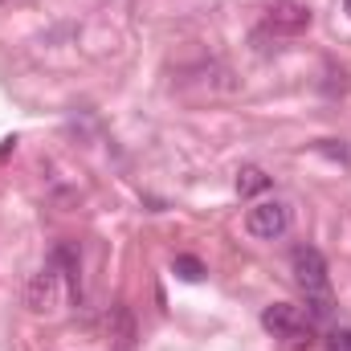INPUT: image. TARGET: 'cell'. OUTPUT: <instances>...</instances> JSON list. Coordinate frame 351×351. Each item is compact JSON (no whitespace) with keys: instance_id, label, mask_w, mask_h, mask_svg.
Masks as SVG:
<instances>
[{"instance_id":"cell-1","label":"cell","mask_w":351,"mask_h":351,"mask_svg":"<svg viewBox=\"0 0 351 351\" xmlns=\"http://www.w3.org/2000/svg\"><path fill=\"white\" fill-rule=\"evenodd\" d=\"M294 282L306 290V298H315V315H327V262L315 245H298L290 254Z\"/></svg>"},{"instance_id":"cell-2","label":"cell","mask_w":351,"mask_h":351,"mask_svg":"<svg viewBox=\"0 0 351 351\" xmlns=\"http://www.w3.org/2000/svg\"><path fill=\"white\" fill-rule=\"evenodd\" d=\"M62 282H66V274H62L58 262H49L45 269H37V274L29 278V286H25V306H29L33 315H53L58 302H62Z\"/></svg>"},{"instance_id":"cell-3","label":"cell","mask_w":351,"mask_h":351,"mask_svg":"<svg viewBox=\"0 0 351 351\" xmlns=\"http://www.w3.org/2000/svg\"><path fill=\"white\" fill-rule=\"evenodd\" d=\"M245 229H250V237H258V241H278V237L290 229V208H286L282 200H262V204H254V208L245 213Z\"/></svg>"},{"instance_id":"cell-4","label":"cell","mask_w":351,"mask_h":351,"mask_svg":"<svg viewBox=\"0 0 351 351\" xmlns=\"http://www.w3.org/2000/svg\"><path fill=\"white\" fill-rule=\"evenodd\" d=\"M262 327L274 335V339H298L311 331V315L294 302H274L262 311Z\"/></svg>"},{"instance_id":"cell-5","label":"cell","mask_w":351,"mask_h":351,"mask_svg":"<svg viewBox=\"0 0 351 351\" xmlns=\"http://www.w3.org/2000/svg\"><path fill=\"white\" fill-rule=\"evenodd\" d=\"M311 21H315V12H311L306 4H298V0H274V4L265 8V29L286 33V37L306 33V29H311Z\"/></svg>"},{"instance_id":"cell-6","label":"cell","mask_w":351,"mask_h":351,"mask_svg":"<svg viewBox=\"0 0 351 351\" xmlns=\"http://www.w3.org/2000/svg\"><path fill=\"white\" fill-rule=\"evenodd\" d=\"M106 335H110V343L119 351L135 348V319H131V311H127L123 302L110 306V315H106Z\"/></svg>"},{"instance_id":"cell-7","label":"cell","mask_w":351,"mask_h":351,"mask_svg":"<svg viewBox=\"0 0 351 351\" xmlns=\"http://www.w3.org/2000/svg\"><path fill=\"white\" fill-rule=\"evenodd\" d=\"M265 188H269V176H265L262 168H241V172H237V192H241V196H258Z\"/></svg>"},{"instance_id":"cell-8","label":"cell","mask_w":351,"mask_h":351,"mask_svg":"<svg viewBox=\"0 0 351 351\" xmlns=\"http://www.w3.org/2000/svg\"><path fill=\"white\" fill-rule=\"evenodd\" d=\"M172 269H176V278H184V282H200L204 278V265H200V258H192V254H180Z\"/></svg>"},{"instance_id":"cell-9","label":"cell","mask_w":351,"mask_h":351,"mask_svg":"<svg viewBox=\"0 0 351 351\" xmlns=\"http://www.w3.org/2000/svg\"><path fill=\"white\" fill-rule=\"evenodd\" d=\"M331 351H351V331H335L331 335Z\"/></svg>"},{"instance_id":"cell-10","label":"cell","mask_w":351,"mask_h":351,"mask_svg":"<svg viewBox=\"0 0 351 351\" xmlns=\"http://www.w3.org/2000/svg\"><path fill=\"white\" fill-rule=\"evenodd\" d=\"M343 8H348V16H351V0H343Z\"/></svg>"}]
</instances>
